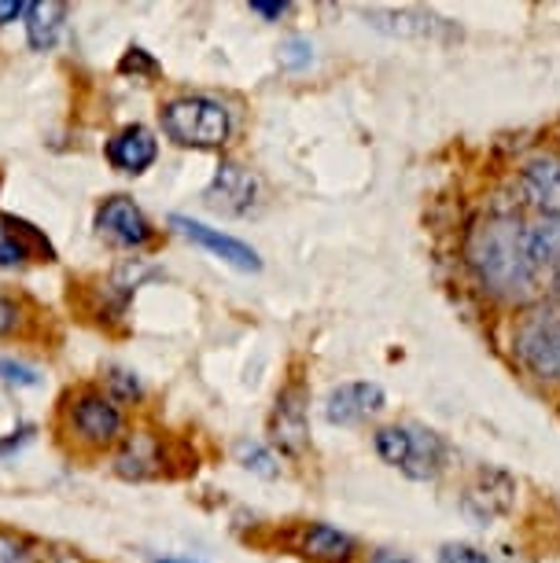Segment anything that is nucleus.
<instances>
[{
  "mask_svg": "<svg viewBox=\"0 0 560 563\" xmlns=\"http://www.w3.org/2000/svg\"><path fill=\"white\" fill-rule=\"evenodd\" d=\"M520 188L524 199L531 203L538 214H560V163L549 155L531 158L520 169Z\"/></svg>",
  "mask_w": 560,
  "mask_h": 563,
  "instance_id": "4468645a",
  "label": "nucleus"
},
{
  "mask_svg": "<svg viewBox=\"0 0 560 563\" xmlns=\"http://www.w3.org/2000/svg\"><path fill=\"white\" fill-rule=\"evenodd\" d=\"M30 258H45L52 262V243L41 236V232L23 218L0 214V265L4 269H15V265H26Z\"/></svg>",
  "mask_w": 560,
  "mask_h": 563,
  "instance_id": "9b49d317",
  "label": "nucleus"
},
{
  "mask_svg": "<svg viewBox=\"0 0 560 563\" xmlns=\"http://www.w3.org/2000/svg\"><path fill=\"white\" fill-rule=\"evenodd\" d=\"M553 280H557V288H560V265H557V269H553Z\"/></svg>",
  "mask_w": 560,
  "mask_h": 563,
  "instance_id": "7c9ffc66",
  "label": "nucleus"
},
{
  "mask_svg": "<svg viewBox=\"0 0 560 563\" xmlns=\"http://www.w3.org/2000/svg\"><path fill=\"white\" fill-rule=\"evenodd\" d=\"M524 247L535 273H553L560 265V214H538L531 225H524Z\"/></svg>",
  "mask_w": 560,
  "mask_h": 563,
  "instance_id": "f3484780",
  "label": "nucleus"
},
{
  "mask_svg": "<svg viewBox=\"0 0 560 563\" xmlns=\"http://www.w3.org/2000/svg\"><path fill=\"white\" fill-rule=\"evenodd\" d=\"M74 428L81 431V439L108 445L119 439L122 431V412L108 395H97V390H86L78 401H74Z\"/></svg>",
  "mask_w": 560,
  "mask_h": 563,
  "instance_id": "f8f14e48",
  "label": "nucleus"
},
{
  "mask_svg": "<svg viewBox=\"0 0 560 563\" xmlns=\"http://www.w3.org/2000/svg\"><path fill=\"white\" fill-rule=\"evenodd\" d=\"M207 207L218 210V214H229V218H240L255 207L259 199V180L251 177V169H244L240 163H221L215 180L207 185Z\"/></svg>",
  "mask_w": 560,
  "mask_h": 563,
  "instance_id": "6e6552de",
  "label": "nucleus"
},
{
  "mask_svg": "<svg viewBox=\"0 0 560 563\" xmlns=\"http://www.w3.org/2000/svg\"><path fill=\"white\" fill-rule=\"evenodd\" d=\"M63 19H67V4L59 0H37L26 8V41L30 48L48 52L63 34Z\"/></svg>",
  "mask_w": 560,
  "mask_h": 563,
  "instance_id": "6ab92c4d",
  "label": "nucleus"
},
{
  "mask_svg": "<svg viewBox=\"0 0 560 563\" xmlns=\"http://www.w3.org/2000/svg\"><path fill=\"white\" fill-rule=\"evenodd\" d=\"M26 8L30 4H23V0H0V26L15 23V19L26 12Z\"/></svg>",
  "mask_w": 560,
  "mask_h": 563,
  "instance_id": "cd10ccee",
  "label": "nucleus"
},
{
  "mask_svg": "<svg viewBox=\"0 0 560 563\" xmlns=\"http://www.w3.org/2000/svg\"><path fill=\"white\" fill-rule=\"evenodd\" d=\"M19 328V306L12 299H0V335L15 332Z\"/></svg>",
  "mask_w": 560,
  "mask_h": 563,
  "instance_id": "bb28decb",
  "label": "nucleus"
},
{
  "mask_svg": "<svg viewBox=\"0 0 560 563\" xmlns=\"http://www.w3.org/2000/svg\"><path fill=\"white\" fill-rule=\"evenodd\" d=\"M513 350L538 379L560 384V313L546 310V306L524 313L513 332Z\"/></svg>",
  "mask_w": 560,
  "mask_h": 563,
  "instance_id": "20e7f679",
  "label": "nucleus"
},
{
  "mask_svg": "<svg viewBox=\"0 0 560 563\" xmlns=\"http://www.w3.org/2000/svg\"><path fill=\"white\" fill-rule=\"evenodd\" d=\"M516 505V479L502 467H480L472 483L461 494V512L472 519L475 527H491L513 512Z\"/></svg>",
  "mask_w": 560,
  "mask_h": 563,
  "instance_id": "39448f33",
  "label": "nucleus"
},
{
  "mask_svg": "<svg viewBox=\"0 0 560 563\" xmlns=\"http://www.w3.org/2000/svg\"><path fill=\"white\" fill-rule=\"evenodd\" d=\"M281 63L288 70H303V67H310L314 63V45L306 37H288L281 45Z\"/></svg>",
  "mask_w": 560,
  "mask_h": 563,
  "instance_id": "412c9836",
  "label": "nucleus"
},
{
  "mask_svg": "<svg viewBox=\"0 0 560 563\" xmlns=\"http://www.w3.org/2000/svg\"><path fill=\"white\" fill-rule=\"evenodd\" d=\"M158 467H163V450H158V442L144 431L125 439L119 456H114V472H119L122 479H147Z\"/></svg>",
  "mask_w": 560,
  "mask_h": 563,
  "instance_id": "a211bd4d",
  "label": "nucleus"
},
{
  "mask_svg": "<svg viewBox=\"0 0 560 563\" xmlns=\"http://www.w3.org/2000/svg\"><path fill=\"white\" fill-rule=\"evenodd\" d=\"M108 387H111V395L119 401L141 398V379H136L133 372H125V368H111L108 372Z\"/></svg>",
  "mask_w": 560,
  "mask_h": 563,
  "instance_id": "5701e85b",
  "label": "nucleus"
},
{
  "mask_svg": "<svg viewBox=\"0 0 560 563\" xmlns=\"http://www.w3.org/2000/svg\"><path fill=\"white\" fill-rule=\"evenodd\" d=\"M251 12L262 15V19H281L288 12V4H270V0H251Z\"/></svg>",
  "mask_w": 560,
  "mask_h": 563,
  "instance_id": "c85d7f7f",
  "label": "nucleus"
},
{
  "mask_svg": "<svg viewBox=\"0 0 560 563\" xmlns=\"http://www.w3.org/2000/svg\"><path fill=\"white\" fill-rule=\"evenodd\" d=\"M306 387L292 384L277 395V406L270 412V439L281 453L299 456L310 442V420H306Z\"/></svg>",
  "mask_w": 560,
  "mask_h": 563,
  "instance_id": "423d86ee",
  "label": "nucleus"
},
{
  "mask_svg": "<svg viewBox=\"0 0 560 563\" xmlns=\"http://www.w3.org/2000/svg\"><path fill=\"white\" fill-rule=\"evenodd\" d=\"M0 379L12 387H37L41 384L37 368H30L23 361H12V357H0Z\"/></svg>",
  "mask_w": 560,
  "mask_h": 563,
  "instance_id": "4be33fe9",
  "label": "nucleus"
},
{
  "mask_svg": "<svg viewBox=\"0 0 560 563\" xmlns=\"http://www.w3.org/2000/svg\"><path fill=\"white\" fill-rule=\"evenodd\" d=\"M362 19L391 37H431L442 26V19L417 12V8H362Z\"/></svg>",
  "mask_w": 560,
  "mask_h": 563,
  "instance_id": "2eb2a0df",
  "label": "nucleus"
},
{
  "mask_svg": "<svg viewBox=\"0 0 560 563\" xmlns=\"http://www.w3.org/2000/svg\"><path fill=\"white\" fill-rule=\"evenodd\" d=\"M439 563H494V560L483 549H472V545H442Z\"/></svg>",
  "mask_w": 560,
  "mask_h": 563,
  "instance_id": "b1692460",
  "label": "nucleus"
},
{
  "mask_svg": "<svg viewBox=\"0 0 560 563\" xmlns=\"http://www.w3.org/2000/svg\"><path fill=\"white\" fill-rule=\"evenodd\" d=\"M237 461L244 464L248 472L266 475V479H273V475H277V461H273V453L262 450L259 442H240L237 445Z\"/></svg>",
  "mask_w": 560,
  "mask_h": 563,
  "instance_id": "aec40b11",
  "label": "nucleus"
},
{
  "mask_svg": "<svg viewBox=\"0 0 560 563\" xmlns=\"http://www.w3.org/2000/svg\"><path fill=\"white\" fill-rule=\"evenodd\" d=\"M155 563H188V560H155Z\"/></svg>",
  "mask_w": 560,
  "mask_h": 563,
  "instance_id": "2f4dec72",
  "label": "nucleus"
},
{
  "mask_svg": "<svg viewBox=\"0 0 560 563\" xmlns=\"http://www.w3.org/2000/svg\"><path fill=\"white\" fill-rule=\"evenodd\" d=\"M376 563H409V560H398V556H380Z\"/></svg>",
  "mask_w": 560,
  "mask_h": 563,
  "instance_id": "c756f323",
  "label": "nucleus"
},
{
  "mask_svg": "<svg viewBox=\"0 0 560 563\" xmlns=\"http://www.w3.org/2000/svg\"><path fill=\"white\" fill-rule=\"evenodd\" d=\"M0 563H30V552L15 538L0 534Z\"/></svg>",
  "mask_w": 560,
  "mask_h": 563,
  "instance_id": "a878e982",
  "label": "nucleus"
},
{
  "mask_svg": "<svg viewBox=\"0 0 560 563\" xmlns=\"http://www.w3.org/2000/svg\"><path fill=\"white\" fill-rule=\"evenodd\" d=\"M384 406H387V395L380 384H343L325 398V420L340 423V428H351V423L376 417Z\"/></svg>",
  "mask_w": 560,
  "mask_h": 563,
  "instance_id": "9d476101",
  "label": "nucleus"
},
{
  "mask_svg": "<svg viewBox=\"0 0 560 563\" xmlns=\"http://www.w3.org/2000/svg\"><path fill=\"white\" fill-rule=\"evenodd\" d=\"M171 225H174L177 232H182L185 240L199 243V247L210 251L215 258H221L226 265H232V269H240V273H259V269H262L259 251H255V247H248L244 240L226 236V232L210 229V225H204V221H193V218H185V214H174V218H171Z\"/></svg>",
  "mask_w": 560,
  "mask_h": 563,
  "instance_id": "0eeeda50",
  "label": "nucleus"
},
{
  "mask_svg": "<svg viewBox=\"0 0 560 563\" xmlns=\"http://www.w3.org/2000/svg\"><path fill=\"white\" fill-rule=\"evenodd\" d=\"M158 141L147 125H125L108 141V163L122 174H144L155 163Z\"/></svg>",
  "mask_w": 560,
  "mask_h": 563,
  "instance_id": "ddd939ff",
  "label": "nucleus"
},
{
  "mask_svg": "<svg viewBox=\"0 0 560 563\" xmlns=\"http://www.w3.org/2000/svg\"><path fill=\"white\" fill-rule=\"evenodd\" d=\"M119 70L122 74H155L158 70V63L152 59V56H147V52L144 48H125V56L119 59Z\"/></svg>",
  "mask_w": 560,
  "mask_h": 563,
  "instance_id": "393cba45",
  "label": "nucleus"
},
{
  "mask_svg": "<svg viewBox=\"0 0 560 563\" xmlns=\"http://www.w3.org/2000/svg\"><path fill=\"white\" fill-rule=\"evenodd\" d=\"M464 262L494 299H527L535 291V265L527 262L524 221L509 214L480 218L464 240Z\"/></svg>",
  "mask_w": 560,
  "mask_h": 563,
  "instance_id": "f257e3e1",
  "label": "nucleus"
},
{
  "mask_svg": "<svg viewBox=\"0 0 560 563\" xmlns=\"http://www.w3.org/2000/svg\"><path fill=\"white\" fill-rule=\"evenodd\" d=\"M163 133L182 147H221L232 133V114L215 97H177L163 108Z\"/></svg>",
  "mask_w": 560,
  "mask_h": 563,
  "instance_id": "7ed1b4c3",
  "label": "nucleus"
},
{
  "mask_svg": "<svg viewBox=\"0 0 560 563\" xmlns=\"http://www.w3.org/2000/svg\"><path fill=\"white\" fill-rule=\"evenodd\" d=\"M354 549H358L354 538L329 523H310L299 534V552L314 563H351Z\"/></svg>",
  "mask_w": 560,
  "mask_h": 563,
  "instance_id": "dca6fc26",
  "label": "nucleus"
},
{
  "mask_svg": "<svg viewBox=\"0 0 560 563\" xmlns=\"http://www.w3.org/2000/svg\"><path fill=\"white\" fill-rule=\"evenodd\" d=\"M373 445H376L380 461L398 467V472L414 483L439 479L442 467L450 461V450H447V442H442V434L431 428H420V423H391V428H380Z\"/></svg>",
  "mask_w": 560,
  "mask_h": 563,
  "instance_id": "f03ea898",
  "label": "nucleus"
},
{
  "mask_svg": "<svg viewBox=\"0 0 560 563\" xmlns=\"http://www.w3.org/2000/svg\"><path fill=\"white\" fill-rule=\"evenodd\" d=\"M97 232L103 240L119 243V247H144L152 240V225L141 214V207L125 196L103 199V207L97 210Z\"/></svg>",
  "mask_w": 560,
  "mask_h": 563,
  "instance_id": "1a4fd4ad",
  "label": "nucleus"
}]
</instances>
